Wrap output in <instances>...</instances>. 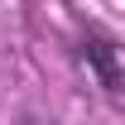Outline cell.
<instances>
[{
  "label": "cell",
  "mask_w": 125,
  "mask_h": 125,
  "mask_svg": "<svg viewBox=\"0 0 125 125\" xmlns=\"http://www.w3.org/2000/svg\"><path fill=\"white\" fill-rule=\"evenodd\" d=\"M77 62L92 72L101 87H106L111 96H120L125 92V67H120V48L111 43V39H101V34H87L77 48Z\"/></svg>",
  "instance_id": "obj_1"
}]
</instances>
